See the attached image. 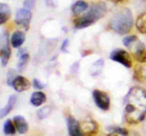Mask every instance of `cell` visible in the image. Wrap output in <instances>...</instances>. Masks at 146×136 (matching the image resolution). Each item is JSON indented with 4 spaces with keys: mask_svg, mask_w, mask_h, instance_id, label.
I'll list each match as a JSON object with an SVG mask.
<instances>
[{
    "mask_svg": "<svg viewBox=\"0 0 146 136\" xmlns=\"http://www.w3.org/2000/svg\"><path fill=\"white\" fill-rule=\"evenodd\" d=\"M133 78L136 82L146 84V68L141 65H136L134 69Z\"/></svg>",
    "mask_w": 146,
    "mask_h": 136,
    "instance_id": "obj_14",
    "label": "cell"
},
{
    "mask_svg": "<svg viewBox=\"0 0 146 136\" xmlns=\"http://www.w3.org/2000/svg\"><path fill=\"white\" fill-rule=\"evenodd\" d=\"M108 1H111L113 4H124V3L127 2L128 0H108Z\"/></svg>",
    "mask_w": 146,
    "mask_h": 136,
    "instance_id": "obj_31",
    "label": "cell"
},
{
    "mask_svg": "<svg viewBox=\"0 0 146 136\" xmlns=\"http://www.w3.org/2000/svg\"><path fill=\"white\" fill-rule=\"evenodd\" d=\"M16 101H17V96L15 95H11L9 97L8 102H7V105L0 111V118H1L5 117L6 116H7L11 112V110H12L14 105H15Z\"/></svg>",
    "mask_w": 146,
    "mask_h": 136,
    "instance_id": "obj_17",
    "label": "cell"
},
{
    "mask_svg": "<svg viewBox=\"0 0 146 136\" xmlns=\"http://www.w3.org/2000/svg\"><path fill=\"white\" fill-rule=\"evenodd\" d=\"M88 8V3L86 2L84 0H78L74 4V5L71 7V10H72L73 13L76 15L79 14L81 13L84 12V11Z\"/></svg>",
    "mask_w": 146,
    "mask_h": 136,
    "instance_id": "obj_19",
    "label": "cell"
},
{
    "mask_svg": "<svg viewBox=\"0 0 146 136\" xmlns=\"http://www.w3.org/2000/svg\"><path fill=\"white\" fill-rule=\"evenodd\" d=\"M93 98L96 105L103 110H108L111 104L109 95L100 89H95L93 92Z\"/></svg>",
    "mask_w": 146,
    "mask_h": 136,
    "instance_id": "obj_6",
    "label": "cell"
},
{
    "mask_svg": "<svg viewBox=\"0 0 146 136\" xmlns=\"http://www.w3.org/2000/svg\"><path fill=\"white\" fill-rule=\"evenodd\" d=\"M46 3L49 7H55L56 6V0H45Z\"/></svg>",
    "mask_w": 146,
    "mask_h": 136,
    "instance_id": "obj_30",
    "label": "cell"
},
{
    "mask_svg": "<svg viewBox=\"0 0 146 136\" xmlns=\"http://www.w3.org/2000/svg\"><path fill=\"white\" fill-rule=\"evenodd\" d=\"M139 41L138 37L135 35H128V36L125 37L123 40V45H125L127 48H130V47L132 46L133 44L136 43L138 41Z\"/></svg>",
    "mask_w": 146,
    "mask_h": 136,
    "instance_id": "obj_25",
    "label": "cell"
},
{
    "mask_svg": "<svg viewBox=\"0 0 146 136\" xmlns=\"http://www.w3.org/2000/svg\"><path fill=\"white\" fill-rule=\"evenodd\" d=\"M13 120H14L16 128L17 129V131L20 134H24V133H27L29 129V125L26 119L24 118V117H23L22 116H20V115H18V116H14Z\"/></svg>",
    "mask_w": 146,
    "mask_h": 136,
    "instance_id": "obj_12",
    "label": "cell"
},
{
    "mask_svg": "<svg viewBox=\"0 0 146 136\" xmlns=\"http://www.w3.org/2000/svg\"><path fill=\"white\" fill-rule=\"evenodd\" d=\"M26 37L24 33L20 31H16L13 33L11 38V46L14 48H19L24 44Z\"/></svg>",
    "mask_w": 146,
    "mask_h": 136,
    "instance_id": "obj_13",
    "label": "cell"
},
{
    "mask_svg": "<svg viewBox=\"0 0 146 136\" xmlns=\"http://www.w3.org/2000/svg\"><path fill=\"white\" fill-rule=\"evenodd\" d=\"M11 11L9 6L5 3L0 4V24H4L11 17Z\"/></svg>",
    "mask_w": 146,
    "mask_h": 136,
    "instance_id": "obj_15",
    "label": "cell"
},
{
    "mask_svg": "<svg viewBox=\"0 0 146 136\" xmlns=\"http://www.w3.org/2000/svg\"><path fill=\"white\" fill-rule=\"evenodd\" d=\"M33 86L36 89H43L44 88H45L46 85L44 84H43L38 79H34V80H33Z\"/></svg>",
    "mask_w": 146,
    "mask_h": 136,
    "instance_id": "obj_28",
    "label": "cell"
},
{
    "mask_svg": "<svg viewBox=\"0 0 146 136\" xmlns=\"http://www.w3.org/2000/svg\"><path fill=\"white\" fill-rule=\"evenodd\" d=\"M110 133H108V135H128V131L125 128H123L121 127H117V126H111L108 128Z\"/></svg>",
    "mask_w": 146,
    "mask_h": 136,
    "instance_id": "obj_22",
    "label": "cell"
},
{
    "mask_svg": "<svg viewBox=\"0 0 146 136\" xmlns=\"http://www.w3.org/2000/svg\"><path fill=\"white\" fill-rule=\"evenodd\" d=\"M67 127H68V134L71 136L83 135L81 124L74 117L70 116L67 118Z\"/></svg>",
    "mask_w": 146,
    "mask_h": 136,
    "instance_id": "obj_8",
    "label": "cell"
},
{
    "mask_svg": "<svg viewBox=\"0 0 146 136\" xmlns=\"http://www.w3.org/2000/svg\"><path fill=\"white\" fill-rule=\"evenodd\" d=\"M29 61V55L28 53L24 52L20 55L19 60L18 64H17V68L19 72L23 71V69L26 67L28 64Z\"/></svg>",
    "mask_w": 146,
    "mask_h": 136,
    "instance_id": "obj_21",
    "label": "cell"
},
{
    "mask_svg": "<svg viewBox=\"0 0 146 136\" xmlns=\"http://www.w3.org/2000/svg\"><path fill=\"white\" fill-rule=\"evenodd\" d=\"M1 49H0V58H1V65L7 66L11 57V48L9 41V33L4 31L1 35Z\"/></svg>",
    "mask_w": 146,
    "mask_h": 136,
    "instance_id": "obj_4",
    "label": "cell"
},
{
    "mask_svg": "<svg viewBox=\"0 0 146 136\" xmlns=\"http://www.w3.org/2000/svg\"><path fill=\"white\" fill-rule=\"evenodd\" d=\"M134 57L138 62L141 63H146V49L145 45L141 41H139L135 46Z\"/></svg>",
    "mask_w": 146,
    "mask_h": 136,
    "instance_id": "obj_11",
    "label": "cell"
},
{
    "mask_svg": "<svg viewBox=\"0 0 146 136\" xmlns=\"http://www.w3.org/2000/svg\"><path fill=\"white\" fill-rule=\"evenodd\" d=\"M36 1L35 0H24V8H27L28 9H33L35 7Z\"/></svg>",
    "mask_w": 146,
    "mask_h": 136,
    "instance_id": "obj_27",
    "label": "cell"
},
{
    "mask_svg": "<svg viewBox=\"0 0 146 136\" xmlns=\"http://www.w3.org/2000/svg\"><path fill=\"white\" fill-rule=\"evenodd\" d=\"M50 113H51V107L48 106H44L37 110V117L40 120H43L48 117Z\"/></svg>",
    "mask_w": 146,
    "mask_h": 136,
    "instance_id": "obj_24",
    "label": "cell"
},
{
    "mask_svg": "<svg viewBox=\"0 0 146 136\" xmlns=\"http://www.w3.org/2000/svg\"><path fill=\"white\" fill-rule=\"evenodd\" d=\"M46 101V96L42 92H36L31 96L30 102L34 106H40Z\"/></svg>",
    "mask_w": 146,
    "mask_h": 136,
    "instance_id": "obj_16",
    "label": "cell"
},
{
    "mask_svg": "<svg viewBox=\"0 0 146 136\" xmlns=\"http://www.w3.org/2000/svg\"><path fill=\"white\" fill-rule=\"evenodd\" d=\"M16 70L14 69H10L8 71L7 75V82L8 84V85L11 86L12 85L13 82H14V79L16 78Z\"/></svg>",
    "mask_w": 146,
    "mask_h": 136,
    "instance_id": "obj_26",
    "label": "cell"
},
{
    "mask_svg": "<svg viewBox=\"0 0 146 136\" xmlns=\"http://www.w3.org/2000/svg\"><path fill=\"white\" fill-rule=\"evenodd\" d=\"M135 26L138 31L141 33L146 34V11L138 16Z\"/></svg>",
    "mask_w": 146,
    "mask_h": 136,
    "instance_id": "obj_18",
    "label": "cell"
},
{
    "mask_svg": "<svg viewBox=\"0 0 146 136\" xmlns=\"http://www.w3.org/2000/svg\"><path fill=\"white\" fill-rule=\"evenodd\" d=\"M104 65V60L99 59L96 61L91 67V74L92 76H98L102 72Z\"/></svg>",
    "mask_w": 146,
    "mask_h": 136,
    "instance_id": "obj_20",
    "label": "cell"
},
{
    "mask_svg": "<svg viewBox=\"0 0 146 136\" xmlns=\"http://www.w3.org/2000/svg\"><path fill=\"white\" fill-rule=\"evenodd\" d=\"M31 16H32V14H31V10L27 8H19L16 13L14 21L17 25L24 27L27 31L29 28Z\"/></svg>",
    "mask_w": 146,
    "mask_h": 136,
    "instance_id": "obj_7",
    "label": "cell"
},
{
    "mask_svg": "<svg viewBox=\"0 0 146 136\" xmlns=\"http://www.w3.org/2000/svg\"><path fill=\"white\" fill-rule=\"evenodd\" d=\"M3 130H4V133L6 135H14L16 133L15 127H14V124L10 119H7L4 122Z\"/></svg>",
    "mask_w": 146,
    "mask_h": 136,
    "instance_id": "obj_23",
    "label": "cell"
},
{
    "mask_svg": "<svg viewBox=\"0 0 146 136\" xmlns=\"http://www.w3.org/2000/svg\"><path fill=\"white\" fill-rule=\"evenodd\" d=\"M14 90L18 92L27 91L31 87V83L26 77L23 76H17L14 79L12 85Z\"/></svg>",
    "mask_w": 146,
    "mask_h": 136,
    "instance_id": "obj_9",
    "label": "cell"
},
{
    "mask_svg": "<svg viewBox=\"0 0 146 136\" xmlns=\"http://www.w3.org/2000/svg\"><path fill=\"white\" fill-rule=\"evenodd\" d=\"M133 24V13L129 8H123L115 14L109 24L110 28L119 35L130 32Z\"/></svg>",
    "mask_w": 146,
    "mask_h": 136,
    "instance_id": "obj_3",
    "label": "cell"
},
{
    "mask_svg": "<svg viewBox=\"0 0 146 136\" xmlns=\"http://www.w3.org/2000/svg\"><path fill=\"white\" fill-rule=\"evenodd\" d=\"M124 116L129 124L141 123L146 116V90L133 86L124 98Z\"/></svg>",
    "mask_w": 146,
    "mask_h": 136,
    "instance_id": "obj_1",
    "label": "cell"
},
{
    "mask_svg": "<svg viewBox=\"0 0 146 136\" xmlns=\"http://www.w3.org/2000/svg\"><path fill=\"white\" fill-rule=\"evenodd\" d=\"M81 128L84 135H92L98 132V125L92 119L83 121Z\"/></svg>",
    "mask_w": 146,
    "mask_h": 136,
    "instance_id": "obj_10",
    "label": "cell"
},
{
    "mask_svg": "<svg viewBox=\"0 0 146 136\" xmlns=\"http://www.w3.org/2000/svg\"><path fill=\"white\" fill-rule=\"evenodd\" d=\"M106 11L107 7L105 3H95L91 5L85 14L74 20V26L78 29L87 28L103 18L106 14Z\"/></svg>",
    "mask_w": 146,
    "mask_h": 136,
    "instance_id": "obj_2",
    "label": "cell"
},
{
    "mask_svg": "<svg viewBox=\"0 0 146 136\" xmlns=\"http://www.w3.org/2000/svg\"><path fill=\"white\" fill-rule=\"evenodd\" d=\"M110 58L113 61L118 62L127 68H131L132 67V59L131 55L127 51L123 49H115L111 52Z\"/></svg>",
    "mask_w": 146,
    "mask_h": 136,
    "instance_id": "obj_5",
    "label": "cell"
},
{
    "mask_svg": "<svg viewBox=\"0 0 146 136\" xmlns=\"http://www.w3.org/2000/svg\"><path fill=\"white\" fill-rule=\"evenodd\" d=\"M68 43H69V41L68 39H65L63 42L62 45H61V51H63L64 52H68Z\"/></svg>",
    "mask_w": 146,
    "mask_h": 136,
    "instance_id": "obj_29",
    "label": "cell"
}]
</instances>
